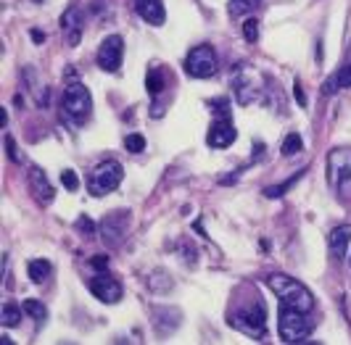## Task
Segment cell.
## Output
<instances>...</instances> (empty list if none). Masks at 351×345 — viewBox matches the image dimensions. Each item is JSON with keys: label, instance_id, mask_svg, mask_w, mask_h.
<instances>
[{"label": "cell", "instance_id": "6da1fadb", "mask_svg": "<svg viewBox=\"0 0 351 345\" xmlns=\"http://www.w3.org/2000/svg\"><path fill=\"white\" fill-rule=\"evenodd\" d=\"M267 288L280 298V306H285V309H296V311H304V314H309V311L315 309L312 293L301 285L299 279H293V277L269 274L267 277Z\"/></svg>", "mask_w": 351, "mask_h": 345}, {"label": "cell", "instance_id": "7a4b0ae2", "mask_svg": "<svg viewBox=\"0 0 351 345\" xmlns=\"http://www.w3.org/2000/svg\"><path fill=\"white\" fill-rule=\"evenodd\" d=\"M328 179L338 198L351 201V148H335L328 155Z\"/></svg>", "mask_w": 351, "mask_h": 345}, {"label": "cell", "instance_id": "3957f363", "mask_svg": "<svg viewBox=\"0 0 351 345\" xmlns=\"http://www.w3.org/2000/svg\"><path fill=\"white\" fill-rule=\"evenodd\" d=\"M124 179V169L119 161H104L88 174V190L95 198H104L111 190H117Z\"/></svg>", "mask_w": 351, "mask_h": 345}, {"label": "cell", "instance_id": "277c9868", "mask_svg": "<svg viewBox=\"0 0 351 345\" xmlns=\"http://www.w3.org/2000/svg\"><path fill=\"white\" fill-rule=\"evenodd\" d=\"M312 327H315V324H312V319H309L304 311L280 306V322H278V329H280L282 343H304V340L312 335Z\"/></svg>", "mask_w": 351, "mask_h": 345}, {"label": "cell", "instance_id": "5b68a950", "mask_svg": "<svg viewBox=\"0 0 351 345\" xmlns=\"http://www.w3.org/2000/svg\"><path fill=\"white\" fill-rule=\"evenodd\" d=\"M61 105H64V114H66L71 121H80V124H82V121L90 116V111H93L90 90L82 85V82H69L66 90H64Z\"/></svg>", "mask_w": 351, "mask_h": 345}, {"label": "cell", "instance_id": "8992f818", "mask_svg": "<svg viewBox=\"0 0 351 345\" xmlns=\"http://www.w3.org/2000/svg\"><path fill=\"white\" fill-rule=\"evenodd\" d=\"M217 69H219V64H217V53L211 45H195L185 58V71L193 79H209L217 74Z\"/></svg>", "mask_w": 351, "mask_h": 345}, {"label": "cell", "instance_id": "52a82bcc", "mask_svg": "<svg viewBox=\"0 0 351 345\" xmlns=\"http://www.w3.org/2000/svg\"><path fill=\"white\" fill-rule=\"evenodd\" d=\"M232 324L246 332L251 337H264L267 335V311H264L262 301H254L251 306L241 309V314L232 319Z\"/></svg>", "mask_w": 351, "mask_h": 345}, {"label": "cell", "instance_id": "ba28073f", "mask_svg": "<svg viewBox=\"0 0 351 345\" xmlns=\"http://www.w3.org/2000/svg\"><path fill=\"white\" fill-rule=\"evenodd\" d=\"M122 58H124V40L119 35H108L98 48L95 55V64L104 71L114 74V71L122 69Z\"/></svg>", "mask_w": 351, "mask_h": 345}, {"label": "cell", "instance_id": "9c48e42d", "mask_svg": "<svg viewBox=\"0 0 351 345\" xmlns=\"http://www.w3.org/2000/svg\"><path fill=\"white\" fill-rule=\"evenodd\" d=\"M127 227H130V214L127 211H114L108 214L104 222H101V238L106 245H122L124 235H127Z\"/></svg>", "mask_w": 351, "mask_h": 345}, {"label": "cell", "instance_id": "30bf717a", "mask_svg": "<svg viewBox=\"0 0 351 345\" xmlns=\"http://www.w3.org/2000/svg\"><path fill=\"white\" fill-rule=\"evenodd\" d=\"M93 295L98 298V301H104V303H119L122 301V285H119V279H114L111 274H95L93 279L88 282Z\"/></svg>", "mask_w": 351, "mask_h": 345}, {"label": "cell", "instance_id": "8fae6325", "mask_svg": "<svg viewBox=\"0 0 351 345\" xmlns=\"http://www.w3.org/2000/svg\"><path fill=\"white\" fill-rule=\"evenodd\" d=\"M238 138V132H235V127H232V121L228 119V114L222 116V119H217L211 124L209 135H206V142H209L211 148H228L232 145Z\"/></svg>", "mask_w": 351, "mask_h": 345}, {"label": "cell", "instance_id": "7c38bea8", "mask_svg": "<svg viewBox=\"0 0 351 345\" xmlns=\"http://www.w3.org/2000/svg\"><path fill=\"white\" fill-rule=\"evenodd\" d=\"M29 190L35 192V198L43 203V206H48V203H53V185L51 179L45 177V172L40 169V166H32L29 169Z\"/></svg>", "mask_w": 351, "mask_h": 345}, {"label": "cell", "instance_id": "4fadbf2b", "mask_svg": "<svg viewBox=\"0 0 351 345\" xmlns=\"http://www.w3.org/2000/svg\"><path fill=\"white\" fill-rule=\"evenodd\" d=\"M135 11H138L148 24H154V27H161L164 18H167L164 0H135Z\"/></svg>", "mask_w": 351, "mask_h": 345}, {"label": "cell", "instance_id": "5bb4252c", "mask_svg": "<svg viewBox=\"0 0 351 345\" xmlns=\"http://www.w3.org/2000/svg\"><path fill=\"white\" fill-rule=\"evenodd\" d=\"M351 245V225H341L335 227L328 238V248L333 253V259H346V251Z\"/></svg>", "mask_w": 351, "mask_h": 345}, {"label": "cell", "instance_id": "9a60e30c", "mask_svg": "<svg viewBox=\"0 0 351 345\" xmlns=\"http://www.w3.org/2000/svg\"><path fill=\"white\" fill-rule=\"evenodd\" d=\"M343 87H351V64H349V66H341V69L335 71L330 79H325L322 92H325V95H333V92L343 90Z\"/></svg>", "mask_w": 351, "mask_h": 345}, {"label": "cell", "instance_id": "2e32d148", "mask_svg": "<svg viewBox=\"0 0 351 345\" xmlns=\"http://www.w3.org/2000/svg\"><path fill=\"white\" fill-rule=\"evenodd\" d=\"M154 324H156L161 332H172V329L180 324V311L177 309H161V306H158V309L154 311Z\"/></svg>", "mask_w": 351, "mask_h": 345}, {"label": "cell", "instance_id": "e0dca14e", "mask_svg": "<svg viewBox=\"0 0 351 345\" xmlns=\"http://www.w3.org/2000/svg\"><path fill=\"white\" fill-rule=\"evenodd\" d=\"M53 266L48 259H32L27 261V274H29V279L35 282V285H43L48 277H51Z\"/></svg>", "mask_w": 351, "mask_h": 345}, {"label": "cell", "instance_id": "ac0fdd59", "mask_svg": "<svg viewBox=\"0 0 351 345\" xmlns=\"http://www.w3.org/2000/svg\"><path fill=\"white\" fill-rule=\"evenodd\" d=\"M259 5H262V0H230L228 14L232 18H241V16H246V14H254Z\"/></svg>", "mask_w": 351, "mask_h": 345}, {"label": "cell", "instance_id": "d6986e66", "mask_svg": "<svg viewBox=\"0 0 351 345\" xmlns=\"http://www.w3.org/2000/svg\"><path fill=\"white\" fill-rule=\"evenodd\" d=\"M148 288L154 293H169L175 288V279L167 274V272H154V274L148 277Z\"/></svg>", "mask_w": 351, "mask_h": 345}, {"label": "cell", "instance_id": "ffe728a7", "mask_svg": "<svg viewBox=\"0 0 351 345\" xmlns=\"http://www.w3.org/2000/svg\"><path fill=\"white\" fill-rule=\"evenodd\" d=\"M304 151V140H301V135L299 132H291V135H285L282 138V142H280V153L282 155H296V153H301Z\"/></svg>", "mask_w": 351, "mask_h": 345}, {"label": "cell", "instance_id": "44dd1931", "mask_svg": "<svg viewBox=\"0 0 351 345\" xmlns=\"http://www.w3.org/2000/svg\"><path fill=\"white\" fill-rule=\"evenodd\" d=\"M21 309L27 311V314H29V319H35L37 324H43V322L48 319V309H45V306L40 303V301H32V298H27Z\"/></svg>", "mask_w": 351, "mask_h": 345}, {"label": "cell", "instance_id": "7402d4cb", "mask_svg": "<svg viewBox=\"0 0 351 345\" xmlns=\"http://www.w3.org/2000/svg\"><path fill=\"white\" fill-rule=\"evenodd\" d=\"M145 90H148V95H158V92L164 90V71H161V69H151V71H148Z\"/></svg>", "mask_w": 351, "mask_h": 345}, {"label": "cell", "instance_id": "603a6c76", "mask_svg": "<svg viewBox=\"0 0 351 345\" xmlns=\"http://www.w3.org/2000/svg\"><path fill=\"white\" fill-rule=\"evenodd\" d=\"M301 177H304V172H299L296 177H291L288 182H282V185H278V188H267V190H264V195H267V198H280V195H285V192H288L293 185H296V182H299Z\"/></svg>", "mask_w": 351, "mask_h": 345}, {"label": "cell", "instance_id": "cb8c5ba5", "mask_svg": "<svg viewBox=\"0 0 351 345\" xmlns=\"http://www.w3.org/2000/svg\"><path fill=\"white\" fill-rule=\"evenodd\" d=\"M19 322H21V311H19L14 303H5V306H3V324H5V327H16Z\"/></svg>", "mask_w": 351, "mask_h": 345}, {"label": "cell", "instance_id": "d4e9b609", "mask_svg": "<svg viewBox=\"0 0 351 345\" xmlns=\"http://www.w3.org/2000/svg\"><path fill=\"white\" fill-rule=\"evenodd\" d=\"M124 148H127L130 153H143V151H145V138H143V135H127V138H124Z\"/></svg>", "mask_w": 351, "mask_h": 345}, {"label": "cell", "instance_id": "484cf974", "mask_svg": "<svg viewBox=\"0 0 351 345\" xmlns=\"http://www.w3.org/2000/svg\"><path fill=\"white\" fill-rule=\"evenodd\" d=\"M61 27L69 32V29H80V11L77 8H69L66 14H64V18H61Z\"/></svg>", "mask_w": 351, "mask_h": 345}, {"label": "cell", "instance_id": "4316f807", "mask_svg": "<svg viewBox=\"0 0 351 345\" xmlns=\"http://www.w3.org/2000/svg\"><path fill=\"white\" fill-rule=\"evenodd\" d=\"M243 37H246L248 42H256L259 40V21L256 18H248L246 24H243Z\"/></svg>", "mask_w": 351, "mask_h": 345}, {"label": "cell", "instance_id": "83f0119b", "mask_svg": "<svg viewBox=\"0 0 351 345\" xmlns=\"http://www.w3.org/2000/svg\"><path fill=\"white\" fill-rule=\"evenodd\" d=\"M61 182H64V188L69 192H74L77 188H80V177L74 172H61Z\"/></svg>", "mask_w": 351, "mask_h": 345}, {"label": "cell", "instance_id": "f1b7e54d", "mask_svg": "<svg viewBox=\"0 0 351 345\" xmlns=\"http://www.w3.org/2000/svg\"><path fill=\"white\" fill-rule=\"evenodd\" d=\"M5 153L11 155V161H14V164H21V155H19V151H16L14 138H5Z\"/></svg>", "mask_w": 351, "mask_h": 345}, {"label": "cell", "instance_id": "f546056e", "mask_svg": "<svg viewBox=\"0 0 351 345\" xmlns=\"http://www.w3.org/2000/svg\"><path fill=\"white\" fill-rule=\"evenodd\" d=\"M180 251L185 253V261H188V264L193 266V264H195V251H193V245H191V242H180Z\"/></svg>", "mask_w": 351, "mask_h": 345}, {"label": "cell", "instance_id": "4dcf8cb0", "mask_svg": "<svg viewBox=\"0 0 351 345\" xmlns=\"http://www.w3.org/2000/svg\"><path fill=\"white\" fill-rule=\"evenodd\" d=\"M293 95H296V103H299L301 108H304V105H306V92H304L301 82H296V85H293Z\"/></svg>", "mask_w": 351, "mask_h": 345}, {"label": "cell", "instance_id": "1f68e13d", "mask_svg": "<svg viewBox=\"0 0 351 345\" xmlns=\"http://www.w3.org/2000/svg\"><path fill=\"white\" fill-rule=\"evenodd\" d=\"M95 269H101V272H106V266H108V256H95V259L90 261Z\"/></svg>", "mask_w": 351, "mask_h": 345}, {"label": "cell", "instance_id": "d6a6232c", "mask_svg": "<svg viewBox=\"0 0 351 345\" xmlns=\"http://www.w3.org/2000/svg\"><path fill=\"white\" fill-rule=\"evenodd\" d=\"M80 227H82V229H88V232H93V229H95V225L90 222L88 216H82V219H80Z\"/></svg>", "mask_w": 351, "mask_h": 345}, {"label": "cell", "instance_id": "836d02e7", "mask_svg": "<svg viewBox=\"0 0 351 345\" xmlns=\"http://www.w3.org/2000/svg\"><path fill=\"white\" fill-rule=\"evenodd\" d=\"M35 3H43V0H35Z\"/></svg>", "mask_w": 351, "mask_h": 345}]
</instances>
